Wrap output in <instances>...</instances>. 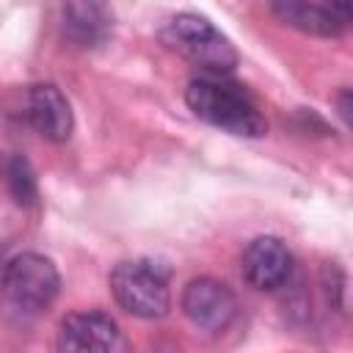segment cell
<instances>
[{
    "label": "cell",
    "instance_id": "5",
    "mask_svg": "<svg viewBox=\"0 0 353 353\" xmlns=\"http://www.w3.org/2000/svg\"><path fill=\"white\" fill-rule=\"evenodd\" d=\"M58 345L63 353H130L119 323L105 312H72L61 320Z\"/></svg>",
    "mask_w": 353,
    "mask_h": 353
},
{
    "label": "cell",
    "instance_id": "6",
    "mask_svg": "<svg viewBox=\"0 0 353 353\" xmlns=\"http://www.w3.org/2000/svg\"><path fill=\"white\" fill-rule=\"evenodd\" d=\"M179 306H182L185 317L196 328H201L207 334L226 331L229 323L237 314V298H234V292L223 281H218L212 276L190 279L185 284V290H182Z\"/></svg>",
    "mask_w": 353,
    "mask_h": 353
},
{
    "label": "cell",
    "instance_id": "8",
    "mask_svg": "<svg viewBox=\"0 0 353 353\" xmlns=\"http://www.w3.org/2000/svg\"><path fill=\"white\" fill-rule=\"evenodd\" d=\"M243 279L254 290H279L292 276V254L279 237H256L245 245L240 259Z\"/></svg>",
    "mask_w": 353,
    "mask_h": 353
},
{
    "label": "cell",
    "instance_id": "4",
    "mask_svg": "<svg viewBox=\"0 0 353 353\" xmlns=\"http://www.w3.org/2000/svg\"><path fill=\"white\" fill-rule=\"evenodd\" d=\"M6 298L25 312H44L61 292V276L50 256L25 251L8 259L3 270Z\"/></svg>",
    "mask_w": 353,
    "mask_h": 353
},
{
    "label": "cell",
    "instance_id": "1",
    "mask_svg": "<svg viewBox=\"0 0 353 353\" xmlns=\"http://www.w3.org/2000/svg\"><path fill=\"white\" fill-rule=\"evenodd\" d=\"M185 102L199 119L232 135L259 138L268 132V121L256 108V102L251 99V94L226 77H212V74L193 77L185 88Z\"/></svg>",
    "mask_w": 353,
    "mask_h": 353
},
{
    "label": "cell",
    "instance_id": "10",
    "mask_svg": "<svg viewBox=\"0 0 353 353\" xmlns=\"http://www.w3.org/2000/svg\"><path fill=\"white\" fill-rule=\"evenodd\" d=\"M113 28V14L102 3L63 6V33L80 47H99Z\"/></svg>",
    "mask_w": 353,
    "mask_h": 353
},
{
    "label": "cell",
    "instance_id": "9",
    "mask_svg": "<svg viewBox=\"0 0 353 353\" xmlns=\"http://www.w3.org/2000/svg\"><path fill=\"white\" fill-rule=\"evenodd\" d=\"M28 121L41 138L52 143H63L74 127L69 99L52 83H39L28 91Z\"/></svg>",
    "mask_w": 353,
    "mask_h": 353
},
{
    "label": "cell",
    "instance_id": "3",
    "mask_svg": "<svg viewBox=\"0 0 353 353\" xmlns=\"http://www.w3.org/2000/svg\"><path fill=\"white\" fill-rule=\"evenodd\" d=\"M168 268L154 259H127L110 273V292L116 303L141 320H157L171 309Z\"/></svg>",
    "mask_w": 353,
    "mask_h": 353
},
{
    "label": "cell",
    "instance_id": "11",
    "mask_svg": "<svg viewBox=\"0 0 353 353\" xmlns=\"http://www.w3.org/2000/svg\"><path fill=\"white\" fill-rule=\"evenodd\" d=\"M6 176H8V188H11V193H14V199H17L19 204H36V199H39V188H36V176H33V171H30V165H28L25 157L14 154V157L8 160Z\"/></svg>",
    "mask_w": 353,
    "mask_h": 353
},
{
    "label": "cell",
    "instance_id": "2",
    "mask_svg": "<svg viewBox=\"0 0 353 353\" xmlns=\"http://www.w3.org/2000/svg\"><path fill=\"white\" fill-rule=\"evenodd\" d=\"M160 39L185 55L190 63L201 69V74L223 77L237 66V50L234 44L201 14L182 11L168 19V25L160 30Z\"/></svg>",
    "mask_w": 353,
    "mask_h": 353
},
{
    "label": "cell",
    "instance_id": "7",
    "mask_svg": "<svg viewBox=\"0 0 353 353\" xmlns=\"http://www.w3.org/2000/svg\"><path fill=\"white\" fill-rule=\"evenodd\" d=\"M270 11L284 25L325 39L345 33L353 17V6L347 0H279L270 3Z\"/></svg>",
    "mask_w": 353,
    "mask_h": 353
}]
</instances>
